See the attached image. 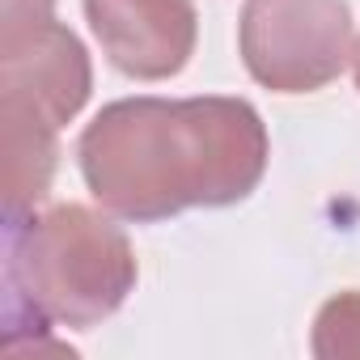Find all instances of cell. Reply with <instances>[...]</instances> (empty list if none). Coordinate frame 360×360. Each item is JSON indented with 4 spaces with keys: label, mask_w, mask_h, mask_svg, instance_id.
<instances>
[{
    "label": "cell",
    "mask_w": 360,
    "mask_h": 360,
    "mask_svg": "<svg viewBox=\"0 0 360 360\" xmlns=\"http://www.w3.org/2000/svg\"><path fill=\"white\" fill-rule=\"evenodd\" d=\"M246 72L276 94H314L352 60L347 0H246L238 22Z\"/></svg>",
    "instance_id": "obj_4"
},
{
    "label": "cell",
    "mask_w": 360,
    "mask_h": 360,
    "mask_svg": "<svg viewBox=\"0 0 360 360\" xmlns=\"http://www.w3.org/2000/svg\"><path fill=\"white\" fill-rule=\"evenodd\" d=\"M102 56L136 81H165L187 68L200 39L191 0H85Z\"/></svg>",
    "instance_id": "obj_5"
},
{
    "label": "cell",
    "mask_w": 360,
    "mask_h": 360,
    "mask_svg": "<svg viewBox=\"0 0 360 360\" xmlns=\"http://www.w3.org/2000/svg\"><path fill=\"white\" fill-rule=\"evenodd\" d=\"M51 5L56 0H0V39L51 22Z\"/></svg>",
    "instance_id": "obj_7"
},
{
    "label": "cell",
    "mask_w": 360,
    "mask_h": 360,
    "mask_svg": "<svg viewBox=\"0 0 360 360\" xmlns=\"http://www.w3.org/2000/svg\"><path fill=\"white\" fill-rule=\"evenodd\" d=\"M94 89L89 51L56 18L0 39V131H5V217L34 212L56 178V136Z\"/></svg>",
    "instance_id": "obj_3"
},
{
    "label": "cell",
    "mask_w": 360,
    "mask_h": 360,
    "mask_svg": "<svg viewBox=\"0 0 360 360\" xmlns=\"http://www.w3.org/2000/svg\"><path fill=\"white\" fill-rule=\"evenodd\" d=\"M89 195L136 225L229 208L267 169V127L246 98H123L77 140Z\"/></svg>",
    "instance_id": "obj_1"
},
{
    "label": "cell",
    "mask_w": 360,
    "mask_h": 360,
    "mask_svg": "<svg viewBox=\"0 0 360 360\" xmlns=\"http://www.w3.org/2000/svg\"><path fill=\"white\" fill-rule=\"evenodd\" d=\"M136 288V255L119 225L85 204L5 217V326L22 330L98 326Z\"/></svg>",
    "instance_id": "obj_2"
},
{
    "label": "cell",
    "mask_w": 360,
    "mask_h": 360,
    "mask_svg": "<svg viewBox=\"0 0 360 360\" xmlns=\"http://www.w3.org/2000/svg\"><path fill=\"white\" fill-rule=\"evenodd\" d=\"M318 356H360V292H343L322 305L314 322Z\"/></svg>",
    "instance_id": "obj_6"
},
{
    "label": "cell",
    "mask_w": 360,
    "mask_h": 360,
    "mask_svg": "<svg viewBox=\"0 0 360 360\" xmlns=\"http://www.w3.org/2000/svg\"><path fill=\"white\" fill-rule=\"evenodd\" d=\"M352 68H356V89H360V43H356V51H352Z\"/></svg>",
    "instance_id": "obj_8"
}]
</instances>
